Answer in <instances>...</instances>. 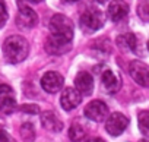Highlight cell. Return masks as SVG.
Wrapping results in <instances>:
<instances>
[{"instance_id":"6da1fadb","label":"cell","mask_w":149,"mask_h":142,"mask_svg":"<svg viewBox=\"0 0 149 142\" xmlns=\"http://www.w3.org/2000/svg\"><path fill=\"white\" fill-rule=\"evenodd\" d=\"M29 54V44L22 35H10L3 43V56L9 63H21Z\"/></svg>"},{"instance_id":"7a4b0ae2","label":"cell","mask_w":149,"mask_h":142,"mask_svg":"<svg viewBox=\"0 0 149 142\" xmlns=\"http://www.w3.org/2000/svg\"><path fill=\"white\" fill-rule=\"evenodd\" d=\"M79 24L84 32H95L98 29H101L105 24V13L100 9H89L85 10L81 18H79Z\"/></svg>"},{"instance_id":"3957f363","label":"cell","mask_w":149,"mask_h":142,"mask_svg":"<svg viewBox=\"0 0 149 142\" xmlns=\"http://www.w3.org/2000/svg\"><path fill=\"white\" fill-rule=\"evenodd\" d=\"M50 31L53 35H58V37H63L66 40H70V41L73 38L72 21L61 13H57L50 19Z\"/></svg>"},{"instance_id":"277c9868","label":"cell","mask_w":149,"mask_h":142,"mask_svg":"<svg viewBox=\"0 0 149 142\" xmlns=\"http://www.w3.org/2000/svg\"><path fill=\"white\" fill-rule=\"evenodd\" d=\"M129 73L133 78V81L143 87L149 88V66L140 60H133L129 64Z\"/></svg>"},{"instance_id":"5b68a950","label":"cell","mask_w":149,"mask_h":142,"mask_svg":"<svg viewBox=\"0 0 149 142\" xmlns=\"http://www.w3.org/2000/svg\"><path fill=\"white\" fill-rule=\"evenodd\" d=\"M16 108H18V104H16L13 90L9 85L2 84L0 85V113L2 114H12Z\"/></svg>"},{"instance_id":"8992f818","label":"cell","mask_w":149,"mask_h":142,"mask_svg":"<svg viewBox=\"0 0 149 142\" xmlns=\"http://www.w3.org/2000/svg\"><path fill=\"white\" fill-rule=\"evenodd\" d=\"M129 126V119L123 113H113L105 120V130L111 136L121 135Z\"/></svg>"},{"instance_id":"52a82bcc","label":"cell","mask_w":149,"mask_h":142,"mask_svg":"<svg viewBox=\"0 0 149 142\" xmlns=\"http://www.w3.org/2000/svg\"><path fill=\"white\" fill-rule=\"evenodd\" d=\"M45 51L48 54H53V56H60V54H64L67 53L70 48H72V44H70V40H66L63 37H58V35H50L45 41Z\"/></svg>"},{"instance_id":"ba28073f","label":"cell","mask_w":149,"mask_h":142,"mask_svg":"<svg viewBox=\"0 0 149 142\" xmlns=\"http://www.w3.org/2000/svg\"><path fill=\"white\" fill-rule=\"evenodd\" d=\"M84 113L94 122H104L108 117V106L101 100H94L85 107Z\"/></svg>"},{"instance_id":"9c48e42d","label":"cell","mask_w":149,"mask_h":142,"mask_svg":"<svg viewBox=\"0 0 149 142\" xmlns=\"http://www.w3.org/2000/svg\"><path fill=\"white\" fill-rule=\"evenodd\" d=\"M38 22V16L37 13L26 5H22L19 3V12H18V16H16V24L19 28H24V29H29V28H34Z\"/></svg>"},{"instance_id":"30bf717a","label":"cell","mask_w":149,"mask_h":142,"mask_svg":"<svg viewBox=\"0 0 149 142\" xmlns=\"http://www.w3.org/2000/svg\"><path fill=\"white\" fill-rule=\"evenodd\" d=\"M63 76L57 72H47L41 78V87L48 94H56L63 88Z\"/></svg>"},{"instance_id":"8fae6325","label":"cell","mask_w":149,"mask_h":142,"mask_svg":"<svg viewBox=\"0 0 149 142\" xmlns=\"http://www.w3.org/2000/svg\"><path fill=\"white\" fill-rule=\"evenodd\" d=\"M81 101H82V95L76 88H66L63 94L60 95V106L66 111L76 108L81 104Z\"/></svg>"},{"instance_id":"7c38bea8","label":"cell","mask_w":149,"mask_h":142,"mask_svg":"<svg viewBox=\"0 0 149 142\" xmlns=\"http://www.w3.org/2000/svg\"><path fill=\"white\" fill-rule=\"evenodd\" d=\"M108 18L113 21V22H121L127 18L129 15V5L124 2V0H113L108 6Z\"/></svg>"},{"instance_id":"4fadbf2b","label":"cell","mask_w":149,"mask_h":142,"mask_svg":"<svg viewBox=\"0 0 149 142\" xmlns=\"http://www.w3.org/2000/svg\"><path fill=\"white\" fill-rule=\"evenodd\" d=\"M74 88L82 95H91L94 90V78L88 72H79L74 78Z\"/></svg>"},{"instance_id":"5bb4252c","label":"cell","mask_w":149,"mask_h":142,"mask_svg":"<svg viewBox=\"0 0 149 142\" xmlns=\"http://www.w3.org/2000/svg\"><path fill=\"white\" fill-rule=\"evenodd\" d=\"M101 81H102L104 90L107 92H110V94H114V92H117L120 90V85H121L120 78H118V75H116L113 70H110V69H105L102 72Z\"/></svg>"},{"instance_id":"9a60e30c","label":"cell","mask_w":149,"mask_h":142,"mask_svg":"<svg viewBox=\"0 0 149 142\" xmlns=\"http://www.w3.org/2000/svg\"><path fill=\"white\" fill-rule=\"evenodd\" d=\"M41 125L44 129H47L50 132H60L63 129L61 120L53 111H44L41 114Z\"/></svg>"},{"instance_id":"2e32d148","label":"cell","mask_w":149,"mask_h":142,"mask_svg":"<svg viewBox=\"0 0 149 142\" xmlns=\"http://www.w3.org/2000/svg\"><path fill=\"white\" fill-rule=\"evenodd\" d=\"M117 44L124 48V50H129V51H133V53H137V38L134 34H123L117 38Z\"/></svg>"},{"instance_id":"e0dca14e","label":"cell","mask_w":149,"mask_h":142,"mask_svg":"<svg viewBox=\"0 0 149 142\" xmlns=\"http://www.w3.org/2000/svg\"><path fill=\"white\" fill-rule=\"evenodd\" d=\"M85 135H86V132H85V129H84V126L81 123H73L70 126V129H69V138L73 142L82 141L85 138Z\"/></svg>"},{"instance_id":"ac0fdd59","label":"cell","mask_w":149,"mask_h":142,"mask_svg":"<svg viewBox=\"0 0 149 142\" xmlns=\"http://www.w3.org/2000/svg\"><path fill=\"white\" fill-rule=\"evenodd\" d=\"M21 136L25 142H32L35 139V127L32 123H24L21 126Z\"/></svg>"},{"instance_id":"d6986e66","label":"cell","mask_w":149,"mask_h":142,"mask_svg":"<svg viewBox=\"0 0 149 142\" xmlns=\"http://www.w3.org/2000/svg\"><path fill=\"white\" fill-rule=\"evenodd\" d=\"M137 123L142 135L149 136V111H140L137 117Z\"/></svg>"},{"instance_id":"ffe728a7","label":"cell","mask_w":149,"mask_h":142,"mask_svg":"<svg viewBox=\"0 0 149 142\" xmlns=\"http://www.w3.org/2000/svg\"><path fill=\"white\" fill-rule=\"evenodd\" d=\"M137 16L143 22H149V0H140L137 3Z\"/></svg>"},{"instance_id":"44dd1931","label":"cell","mask_w":149,"mask_h":142,"mask_svg":"<svg viewBox=\"0 0 149 142\" xmlns=\"http://www.w3.org/2000/svg\"><path fill=\"white\" fill-rule=\"evenodd\" d=\"M8 9H6V5H5V0H0V29H2L6 22H8Z\"/></svg>"},{"instance_id":"7402d4cb","label":"cell","mask_w":149,"mask_h":142,"mask_svg":"<svg viewBox=\"0 0 149 142\" xmlns=\"http://www.w3.org/2000/svg\"><path fill=\"white\" fill-rule=\"evenodd\" d=\"M21 111L28 113V114H38L40 108L37 104H24V106H21Z\"/></svg>"},{"instance_id":"603a6c76","label":"cell","mask_w":149,"mask_h":142,"mask_svg":"<svg viewBox=\"0 0 149 142\" xmlns=\"http://www.w3.org/2000/svg\"><path fill=\"white\" fill-rule=\"evenodd\" d=\"M0 142H16L6 130H3V133L2 135H0Z\"/></svg>"},{"instance_id":"cb8c5ba5","label":"cell","mask_w":149,"mask_h":142,"mask_svg":"<svg viewBox=\"0 0 149 142\" xmlns=\"http://www.w3.org/2000/svg\"><path fill=\"white\" fill-rule=\"evenodd\" d=\"M85 142H105V141L101 139V138H89V139H86Z\"/></svg>"},{"instance_id":"d4e9b609","label":"cell","mask_w":149,"mask_h":142,"mask_svg":"<svg viewBox=\"0 0 149 142\" xmlns=\"http://www.w3.org/2000/svg\"><path fill=\"white\" fill-rule=\"evenodd\" d=\"M64 3H76V2H79V0H63Z\"/></svg>"},{"instance_id":"484cf974","label":"cell","mask_w":149,"mask_h":142,"mask_svg":"<svg viewBox=\"0 0 149 142\" xmlns=\"http://www.w3.org/2000/svg\"><path fill=\"white\" fill-rule=\"evenodd\" d=\"M31 3H40V2H42V0H29Z\"/></svg>"},{"instance_id":"4316f807","label":"cell","mask_w":149,"mask_h":142,"mask_svg":"<svg viewBox=\"0 0 149 142\" xmlns=\"http://www.w3.org/2000/svg\"><path fill=\"white\" fill-rule=\"evenodd\" d=\"M100 3H105V2H108V0H98Z\"/></svg>"},{"instance_id":"83f0119b","label":"cell","mask_w":149,"mask_h":142,"mask_svg":"<svg viewBox=\"0 0 149 142\" xmlns=\"http://www.w3.org/2000/svg\"><path fill=\"white\" fill-rule=\"evenodd\" d=\"M3 130H5V129H3L2 126H0V135H2V133H3Z\"/></svg>"},{"instance_id":"f1b7e54d","label":"cell","mask_w":149,"mask_h":142,"mask_svg":"<svg viewBox=\"0 0 149 142\" xmlns=\"http://www.w3.org/2000/svg\"><path fill=\"white\" fill-rule=\"evenodd\" d=\"M139 142H149V141H146V139H140Z\"/></svg>"},{"instance_id":"f546056e","label":"cell","mask_w":149,"mask_h":142,"mask_svg":"<svg viewBox=\"0 0 149 142\" xmlns=\"http://www.w3.org/2000/svg\"><path fill=\"white\" fill-rule=\"evenodd\" d=\"M148 50H149V41H148Z\"/></svg>"}]
</instances>
